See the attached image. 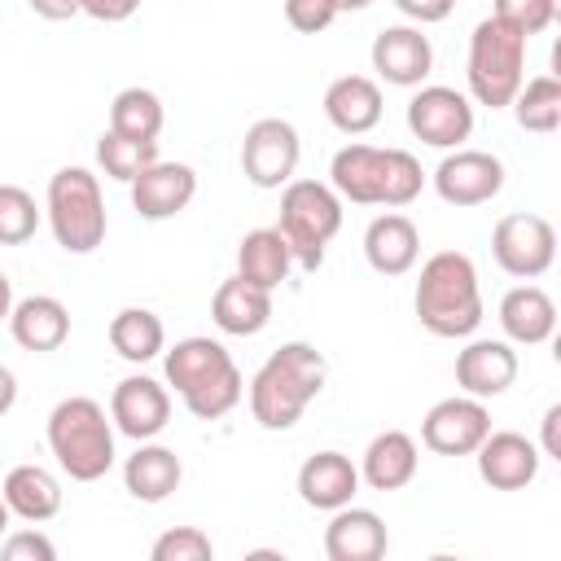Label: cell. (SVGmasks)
Segmentation results:
<instances>
[{
  "label": "cell",
  "mask_w": 561,
  "mask_h": 561,
  "mask_svg": "<svg viewBox=\"0 0 561 561\" xmlns=\"http://www.w3.org/2000/svg\"><path fill=\"white\" fill-rule=\"evenodd\" d=\"M302 140L289 118H259L241 140V171L254 188H285L298 171Z\"/></svg>",
  "instance_id": "11"
},
{
  "label": "cell",
  "mask_w": 561,
  "mask_h": 561,
  "mask_svg": "<svg viewBox=\"0 0 561 561\" xmlns=\"http://www.w3.org/2000/svg\"><path fill=\"white\" fill-rule=\"evenodd\" d=\"M557 13H561V0H495V9H491V18L508 22L526 39L539 35V31H548L557 22Z\"/></svg>",
  "instance_id": "36"
},
{
  "label": "cell",
  "mask_w": 561,
  "mask_h": 561,
  "mask_svg": "<svg viewBox=\"0 0 561 561\" xmlns=\"http://www.w3.org/2000/svg\"><path fill=\"white\" fill-rule=\"evenodd\" d=\"M9 311H13V285H9V276L0 272V320H9Z\"/></svg>",
  "instance_id": "44"
},
{
  "label": "cell",
  "mask_w": 561,
  "mask_h": 561,
  "mask_svg": "<svg viewBox=\"0 0 561 561\" xmlns=\"http://www.w3.org/2000/svg\"><path fill=\"white\" fill-rule=\"evenodd\" d=\"M526 35L500 18H482L469 35V96L486 110H504L526 79Z\"/></svg>",
  "instance_id": "6"
},
{
  "label": "cell",
  "mask_w": 561,
  "mask_h": 561,
  "mask_svg": "<svg viewBox=\"0 0 561 561\" xmlns=\"http://www.w3.org/2000/svg\"><path fill=\"white\" fill-rule=\"evenodd\" d=\"M416 465H421V451H416V438L403 434V430H381L368 447H364V465H359V478L373 486V491H399L416 478Z\"/></svg>",
  "instance_id": "27"
},
{
  "label": "cell",
  "mask_w": 561,
  "mask_h": 561,
  "mask_svg": "<svg viewBox=\"0 0 561 561\" xmlns=\"http://www.w3.org/2000/svg\"><path fill=\"white\" fill-rule=\"evenodd\" d=\"M473 460H478V478L491 491H522V486H530L539 478L543 451L517 430H491L473 447Z\"/></svg>",
  "instance_id": "15"
},
{
  "label": "cell",
  "mask_w": 561,
  "mask_h": 561,
  "mask_svg": "<svg viewBox=\"0 0 561 561\" xmlns=\"http://www.w3.org/2000/svg\"><path fill=\"white\" fill-rule=\"evenodd\" d=\"M162 373H167V386H175V394L184 399V408L197 421L228 416L241 403V394H245L241 368L232 364L228 346L215 342V337H202V333L180 337L162 355Z\"/></svg>",
  "instance_id": "1"
},
{
  "label": "cell",
  "mask_w": 561,
  "mask_h": 561,
  "mask_svg": "<svg viewBox=\"0 0 561 561\" xmlns=\"http://www.w3.org/2000/svg\"><path fill=\"white\" fill-rule=\"evenodd\" d=\"M180 478H184L180 456H175L171 447L153 443V438H145V443L123 460V486H127V495L140 500V504H162V500L180 486Z\"/></svg>",
  "instance_id": "24"
},
{
  "label": "cell",
  "mask_w": 561,
  "mask_h": 561,
  "mask_svg": "<svg viewBox=\"0 0 561 561\" xmlns=\"http://www.w3.org/2000/svg\"><path fill=\"white\" fill-rule=\"evenodd\" d=\"M13 403H18V377H13V368L0 364V416H4Z\"/></svg>",
  "instance_id": "43"
},
{
  "label": "cell",
  "mask_w": 561,
  "mask_h": 561,
  "mask_svg": "<svg viewBox=\"0 0 561 561\" xmlns=\"http://www.w3.org/2000/svg\"><path fill=\"white\" fill-rule=\"evenodd\" d=\"M324 118L342 136H364L381 123V88L368 75H342L324 88Z\"/></svg>",
  "instance_id": "23"
},
{
  "label": "cell",
  "mask_w": 561,
  "mask_h": 561,
  "mask_svg": "<svg viewBox=\"0 0 561 561\" xmlns=\"http://www.w3.org/2000/svg\"><path fill=\"white\" fill-rule=\"evenodd\" d=\"M110 421L118 434L145 443V438H158L171 421V394L162 381L145 377V373H131L114 386L110 394Z\"/></svg>",
  "instance_id": "14"
},
{
  "label": "cell",
  "mask_w": 561,
  "mask_h": 561,
  "mask_svg": "<svg viewBox=\"0 0 561 561\" xmlns=\"http://www.w3.org/2000/svg\"><path fill=\"white\" fill-rule=\"evenodd\" d=\"M39 228V206L22 184H0V245H26Z\"/></svg>",
  "instance_id": "34"
},
{
  "label": "cell",
  "mask_w": 561,
  "mask_h": 561,
  "mask_svg": "<svg viewBox=\"0 0 561 561\" xmlns=\"http://www.w3.org/2000/svg\"><path fill=\"white\" fill-rule=\"evenodd\" d=\"M364 259H368V267L381 272V276H403V272H412L416 259H421V232H416V224H412L408 215H399V210L377 215V219L364 228Z\"/></svg>",
  "instance_id": "20"
},
{
  "label": "cell",
  "mask_w": 561,
  "mask_h": 561,
  "mask_svg": "<svg viewBox=\"0 0 561 561\" xmlns=\"http://www.w3.org/2000/svg\"><path fill=\"white\" fill-rule=\"evenodd\" d=\"M491 254H495L500 272H508L517 280H535L557 259V232L543 215L513 210L491 228Z\"/></svg>",
  "instance_id": "9"
},
{
  "label": "cell",
  "mask_w": 561,
  "mask_h": 561,
  "mask_svg": "<svg viewBox=\"0 0 561 561\" xmlns=\"http://www.w3.org/2000/svg\"><path fill=\"white\" fill-rule=\"evenodd\" d=\"M96 162L110 180H123L131 184L149 162H158V140H131V136H118V131H101L96 140Z\"/></svg>",
  "instance_id": "33"
},
{
  "label": "cell",
  "mask_w": 561,
  "mask_h": 561,
  "mask_svg": "<svg viewBox=\"0 0 561 561\" xmlns=\"http://www.w3.org/2000/svg\"><path fill=\"white\" fill-rule=\"evenodd\" d=\"M368 57L390 88H421L434 70V44L430 35H421V26H381Z\"/></svg>",
  "instance_id": "16"
},
{
  "label": "cell",
  "mask_w": 561,
  "mask_h": 561,
  "mask_svg": "<svg viewBox=\"0 0 561 561\" xmlns=\"http://www.w3.org/2000/svg\"><path fill=\"white\" fill-rule=\"evenodd\" d=\"M517 381V351L504 337H473L456 355V386L473 399H495Z\"/></svg>",
  "instance_id": "18"
},
{
  "label": "cell",
  "mask_w": 561,
  "mask_h": 561,
  "mask_svg": "<svg viewBox=\"0 0 561 561\" xmlns=\"http://www.w3.org/2000/svg\"><path fill=\"white\" fill-rule=\"evenodd\" d=\"M149 557H153V561H210V557H215V543H210V535L197 530V526H171V530H162V535L153 539Z\"/></svg>",
  "instance_id": "35"
},
{
  "label": "cell",
  "mask_w": 561,
  "mask_h": 561,
  "mask_svg": "<svg viewBox=\"0 0 561 561\" xmlns=\"http://www.w3.org/2000/svg\"><path fill=\"white\" fill-rule=\"evenodd\" d=\"M508 105H513V118H517L522 131L552 136L561 127V83H557V75L522 79V88H517V96Z\"/></svg>",
  "instance_id": "31"
},
{
  "label": "cell",
  "mask_w": 561,
  "mask_h": 561,
  "mask_svg": "<svg viewBox=\"0 0 561 561\" xmlns=\"http://www.w3.org/2000/svg\"><path fill=\"white\" fill-rule=\"evenodd\" d=\"M329 184L355 206H408L425 188V171L408 149L346 145L329 162Z\"/></svg>",
  "instance_id": "4"
},
{
  "label": "cell",
  "mask_w": 561,
  "mask_h": 561,
  "mask_svg": "<svg viewBox=\"0 0 561 561\" xmlns=\"http://www.w3.org/2000/svg\"><path fill=\"white\" fill-rule=\"evenodd\" d=\"M197 197V171L188 162H149L131 180V206L140 219H175Z\"/></svg>",
  "instance_id": "17"
},
{
  "label": "cell",
  "mask_w": 561,
  "mask_h": 561,
  "mask_svg": "<svg viewBox=\"0 0 561 561\" xmlns=\"http://www.w3.org/2000/svg\"><path fill=\"white\" fill-rule=\"evenodd\" d=\"M0 495H4L9 513L31 522V526L53 522L61 513V482L44 465H13L0 482Z\"/></svg>",
  "instance_id": "28"
},
{
  "label": "cell",
  "mask_w": 561,
  "mask_h": 561,
  "mask_svg": "<svg viewBox=\"0 0 561 561\" xmlns=\"http://www.w3.org/2000/svg\"><path fill=\"white\" fill-rule=\"evenodd\" d=\"M329 364L311 342H285L276 346L259 373L250 377V416L263 430H289L307 412V403L324 390Z\"/></svg>",
  "instance_id": "2"
},
{
  "label": "cell",
  "mask_w": 561,
  "mask_h": 561,
  "mask_svg": "<svg viewBox=\"0 0 561 561\" xmlns=\"http://www.w3.org/2000/svg\"><path fill=\"white\" fill-rule=\"evenodd\" d=\"M39 18H48V22H66V18H75V13H83V0H26Z\"/></svg>",
  "instance_id": "42"
},
{
  "label": "cell",
  "mask_w": 561,
  "mask_h": 561,
  "mask_svg": "<svg viewBox=\"0 0 561 561\" xmlns=\"http://www.w3.org/2000/svg\"><path fill=\"white\" fill-rule=\"evenodd\" d=\"M500 329L517 346H539L557 333V302L539 285H513L500 298Z\"/></svg>",
  "instance_id": "26"
},
{
  "label": "cell",
  "mask_w": 561,
  "mask_h": 561,
  "mask_svg": "<svg viewBox=\"0 0 561 561\" xmlns=\"http://www.w3.org/2000/svg\"><path fill=\"white\" fill-rule=\"evenodd\" d=\"M140 9V0H83V13L96 22H127Z\"/></svg>",
  "instance_id": "40"
},
{
  "label": "cell",
  "mask_w": 561,
  "mask_h": 561,
  "mask_svg": "<svg viewBox=\"0 0 561 561\" xmlns=\"http://www.w3.org/2000/svg\"><path fill=\"white\" fill-rule=\"evenodd\" d=\"M416 320L434 337H469L482 324V289L478 267L460 250H438L421 263L416 294H412Z\"/></svg>",
  "instance_id": "3"
},
{
  "label": "cell",
  "mask_w": 561,
  "mask_h": 561,
  "mask_svg": "<svg viewBox=\"0 0 561 561\" xmlns=\"http://www.w3.org/2000/svg\"><path fill=\"white\" fill-rule=\"evenodd\" d=\"M48 451L75 482H96L114 469V421L88 394H70L48 412Z\"/></svg>",
  "instance_id": "5"
},
{
  "label": "cell",
  "mask_w": 561,
  "mask_h": 561,
  "mask_svg": "<svg viewBox=\"0 0 561 561\" xmlns=\"http://www.w3.org/2000/svg\"><path fill=\"white\" fill-rule=\"evenodd\" d=\"M430 180L447 206H482V202L500 197L504 162L486 149H447V158L434 167Z\"/></svg>",
  "instance_id": "13"
},
{
  "label": "cell",
  "mask_w": 561,
  "mask_h": 561,
  "mask_svg": "<svg viewBox=\"0 0 561 561\" xmlns=\"http://www.w3.org/2000/svg\"><path fill=\"white\" fill-rule=\"evenodd\" d=\"M491 434V412L473 394L438 399L421 421V443L434 456H473V447Z\"/></svg>",
  "instance_id": "12"
},
{
  "label": "cell",
  "mask_w": 561,
  "mask_h": 561,
  "mask_svg": "<svg viewBox=\"0 0 561 561\" xmlns=\"http://www.w3.org/2000/svg\"><path fill=\"white\" fill-rule=\"evenodd\" d=\"M337 228H342V197L333 193V184L289 180L280 188L276 232L285 237V245L302 272H316L324 263V245L337 237Z\"/></svg>",
  "instance_id": "7"
},
{
  "label": "cell",
  "mask_w": 561,
  "mask_h": 561,
  "mask_svg": "<svg viewBox=\"0 0 561 561\" xmlns=\"http://www.w3.org/2000/svg\"><path fill=\"white\" fill-rule=\"evenodd\" d=\"M394 9L416 26H434L456 9V0H394Z\"/></svg>",
  "instance_id": "39"
},
{
  "label": "cell",
  "mask_w": 561,
  "mask_h": 561,
  "mask_svg": "<svg viewBox=\"0 0 561 561\" xmlns=\"http://www.w3.org/2000/svg\"><path fill=\"white\" fill-rule=\"evenodd\" d=\"M294 267V254L285 245V237L276 228H254L241 237L237 245V276L259 285V289H276Z\"/></svg>",
  "instance_id": "29"
},
{
  "label": "cell",
  "mask_w": 561,
  "mask_h": 561,
  "mask_svg": "<svg viewBox=\"0 0 561 561\" xmlns=\"http://www.w3.org/2000/svg\"><path fill=\"white\" fill-rule=\"evenodd\" d=\"M386 548H390V535L373 508H355V504L333 508V517L324 526L329 561H377V557H386Z\"/></svg>",
  "instance_id": "19"
},
{
  "label": "cell",
  "mask_w": 561,
  "mask_h": 561,
  "mask_svg": "<svg viewBox=\"0 0 561 561\" xmlns=\"http://www.w3.org/2000/svg\"><path fill=\"white\" fill-rule=\"evenodd\" d=\"M110 346L127 359V364H149L153 355L167 351V329L149 307H123L110 320Z\"/></svg>",
  "instance_id": "30"
},
{
  "label": "cell",
  "mask_w": 561,
  "mask_h": 561,
  "mask_svg": "<svg viewBox=\"0 0 561 561\" xmlns=\"http://www.w3.org/2000/svg\"><path fill=\"white\" fill-rule=\"evenodd\" d=\"M557 425H561V403H552L543 412V438H539V451L552 456V460H561V434H557Z\"/></svg>",
  "instance_id": "41"
},
{
  "label": "cell",
  "mask_w": 561,
  "mask_h": 561,
  "mask_svg": "<svg viewBox=\"0 0 561 561\" xmlns=\"http://www.w3.org/2000/svg\"><path fill=\"white\" fill-rule=\"evenodd\" d=\"M373 0H333V9L337 13H359V9H368Z\"/></svg>",
  "instance_id": "45"
},
{
  "label": "cell",
  "mask_w": 561,
  "mask_h": 561,
  "mask_svg": "<svg viewBox=\"0 0 561 561\" xmlns=\"http://www.w3.org/2000/svg\"><path fill=\"white\" fill-rule=\"evenodd\" d=\"M408 131L434 149H460L473 136V101L447 83H425L408 101Z\"/></svg>",
  "instance_id": "10"
},
{
  "label": "cell",
  "mask_w": 561,
  "mask_h": 561,
  "mask_svg": "<svg viewBox=\"0 0 561 561\" xmlns=\"http://www.w3.org/2000/svg\"><path fill=\"white\" fill-rule=\"evenodd\" d=\"M4 526H9V504H4V495H0V535H4Z\"/></svg>",
  "instance_id": "46"
},
{
  "label": "cell",
  "mask_w": 561,
  "mask_h": 561,
  "mask_svg": "<svg viewBox=\"0 0 561 561\" xmlns=\"http://www.w3.org/2000/svg\"><path fill=\"white\" fill-rule=\"evenodd\" d=\"M162 118H167L162 114V101L149 88H123L110 101V131L131 136V140H158Z\"/></svg>",
  "instance_id": "32"
},
{
  "label": "cell",
  "mask_w": 561,
  "mask_h": 561,
  "mask_svg": "<svg viewBox=\"0 0 561 561\" xmlns=\"http://www.w3.org/2000/svg\"><path fill=\"white\" fill-rule=\"evenodd\" d=\"M333 18H337L333 0H285V22L298 35H320V31H329Z\"/></svg>",
  "instance_id": "37"
},
{
  "label": "cell",
  "mask_w": 561,
  "mask_h": 561,
  "mask_svg": "<svg viewBox=\"0 0 561 561\" xmlns=\"http://www.w3.org/2000/svg\"><path fill=\"white\" fill-rule=\"evenodd\" d=\"M0 557H4V561H53L57 548H53V539L39 535V530H13V535L0 543Z\"/></svg>",
  "instance_id": "38"
},
{
  "label": "cell",
  "mask_w": 561,
  "mask_h": 561,
  "mask_svg": "<svg viewBox=\"0 0 561 561\" xmlns=\"http://www.w3.org/2000/svg\"><path fill=\"white\" fill-rule=\"evenodd\" d=\"M210 320L232 337H254L272 320V289H259L241 276H228L210 298Z\"/></svg>",
  "instance_id": "25"
},
{
  "label": "cell",
  "mask_w": 561,
  "mask_h": 561,
  "mask_svg": "<svg viewBox=\"0 0 561 561\" xmlns=\"http://www.w3.org/2000/svg\"><path fill=\"white\" fill-rule=\"evenodd\" d=\"M355 491H359V469H355L351 456H342V451H316V456H307L302 469H298V495H302V504H311V508L333 513V508L351 504Z\"/></svg>",
  "instance_id": "22"
},
{
  "label": "cell",
  "mask_w": 561,
  "mask_h": 561,
  "mask_svg": "<svg viewBox=\"0 0 561 561\" xmlns=\"http://www.w3.org/2000/svg\"><path fill=\"white\" fill-rule=\"evenodd\" d=\"M44 215H48V228H53V237L66 254H92L105 241V228H110L101 184L88 167H61L48 180Z\"/></svg>",
  "instance_id": "8"
},
{
  "label": "cell",
  "mask_w": 561,
  "mask_h": 561,
  "mask_svg": "<svg viewBox=\"0 0 561 561\" xmlns=\"http://www.w3.org/2000/svg\"><path fill=\"white\" fill-rule=\"evenodd\" d=\"M9 333L22 351H35V355H48L57 351L66 337H70V311L61 298L53 294H31L22 302H13L9 311Z\"/></svg>",
  "instance_id": "21"
}]
</instances>
